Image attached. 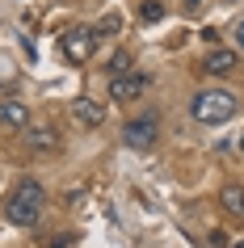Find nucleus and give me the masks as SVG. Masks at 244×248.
Instances as JSON below:
<instances>
[{"label":"nucleus","mask_w":244,"mask_h":248,"mask_svg":"<svg viewBox=\"0 0 244 248\" xmlns=\"http://www.w3.org/2000/svg\"><path fill=\"white\" fill-rule=\"evenodd\" d=\"M185 4V13H198V9H206V0H181Z\"/></svg>","instance_id":"nucleus-14"},{"label":"nucleus","mask_w":244,"mask_h":248,"mask_svg":"<svg viewBox=\"0 0 244 248\" xmlns=\"http://www.w3.org/2000/svg\"><path fill=\"white\" fill-rule=\"evenodd\" d=\"M0 126H13V131L30 126V105L26 101H0Z\"/></svg>","instance_id":"nucleus-8"},{"label":"nucleus","mask_w":244,"mask_h":248,"mask_svg":"<svg viewBox=\"0 0 244 248\" xmlns=\"http://www.w3.org/2000/svg\"><path fill=\"white\" fill-rule=\"evenodd\" d=\"M240 147H244V139H240Z\"/></svg>","instance_id":"nucleus-18"},{"label":"nucleus","mask_w":244,"mask_h":248,"mask_svg":"<svg viewBox=\"0 0 244 248\" xmlns=\"http://www.w3.org/2000/svg\"><path fill=\"white\" fill-rule=\"evenodd\" d=\"M93 51H97V34L93 30H67L64 34V55L72 63H89Z\"/></svg>","instance_id":"nucleus-4"},{"label":"nucleus","mask_w":244,"mask_h":248,"mask_svg":"<svg viewBox=\"0 0 244 248\" xmlns=\"http://www.w3.org/2000/svg\"><path fill=\"white\" fill-rule=\"evenodd\" d=\"M228 4H236V0H228Z\"/></svg>","instance_id":"nucleus-17"},{"label":"nucleus","mask_w":244,"mask_h":248,"mask_svg":"<svg viewBox=\"0 0 244 248\" xmlns=\"http://www.w3.org/2000/svg\"><path fill=\"white\" fill-rule=\"evenodd\" d=\"M143 89H147V76H135V72L110 80V97H114V101H135Z\"/></svg>","instance_id":"nucleus-5"},{"label":"nucleus","mask_w":244,"mask_h":248,"mask_svg":"<svg viewBox=\"0 0 244 248\" xmlns=\"http://www.w3.org/2000/svg\"><path fill=\"white\" fill-rule=\"evenodd\" d=\"M219 206L228 210V215H236V219H244V189L240 185H223L219 189Z\"/></svg>","instance_id":"nucleus-9"},{"label":"nucleus","mask_w":244,"mask_h":248,"mask_svg":"<svg viewBox=\"0 0 244 248\" xmlns=\"http://www.w3.org/2000/svg\"><path fill=\"white\" fill-rule=\"evenodd\" d=\"M42 206H47V189H42L34 177L17 181V189L4 198V215H9V223H17V227H34V223L42 219Z\"/></svg>","instance_id":"nucleus-1"},{"label":"nucleus","mask_w":244,"mask_h":248,"mask_svg":"<svg viewBox=\"0 0 244 248\" xmlns=\"http://www.w3.org/2000/svg\"><path fill=\"white\" fill-rule=\"evenodd\" d=\"M190 109H194V118H198L202 126H219V122H228V118L236 114V97L223 93V89H206V93L194 97Z\"/></svg>","instance_id":"nucleus-2"},{"label":"nucleus","mask_w":244,"mask_h":248,"mask_svg":"<svg viewBox=\"0 0 244 248\" xmlns=\"http://www.w3.org/2000/svg\"><path fill=\"white\" fill-rule=\"evenodd\" d=\"M122 139H127V147H152L156 139H160V122H156V114L147 109V114H139L135 122H127V131H122Z\"/></svg>","instance_id":"nucleus-3"},{"label":"nucleus","mask_w":244,"mask_h":248,"mask_svg":"<svg viewBox=\"0 0 244 248\" xmlns=\"http://www.w3.org/2000/svg\"><path fill=\"white\" fill-rule=\"evenodd\" d=\"M236 67H240V55L236 51H211L202 59V72H211V76H231Z\"/></svg>","instance_id":"nucleus-7"},{"label":"nucleus","mask_w":244,"mask_h":248,"mask_svg":"<svg viewBox=\"0 0 244 248\" xmlns=\"http://www.w3.org/2000/svg\"><path fill=\"white\" fill-rule=\"evenodd\" d=\"M26 143L34 147V152H55V147H59V135H55V126H34V131L26 135Z\"/></svg>","instance_id":"nucleus-10"},{"label":"nucleus","mask_w":244,"mask_h":248,"mask_svg":"<svg viewBox=\"0 0 244 248\" xmlns=\"http://www.w3.org/2000/svg\"><path fill=\"white\" fill-rule=\"evenodd\" d=\"M72 118H76L80 126H101L105 122V105H97L93 97H76V101H72Z\"/></svg>","instance_id":"nucleus-6"},{"label":"nucleus","mask_w":244,"mask_h":248,"mask_svg":"<svg viewBox=\"0 0 244 248\" xmlns=\"http://www.w3.org/2000/svg\"><path fill=\"white\" fill-rule=\"evenodd\" d=\"M67 244H72V235H55L51 240V248H67Z\"/></svg>","instance_id":"nucleus-16"},{"label":"nucleus","mask_w":244,"mask_h":248,"mask_svg":"<svg viewBox=\"0 0 244 248\" xmlns=\"http://www.w3.org/2000/svg\"><path fill=\"white\" fill-rule=\"evenodd\" d=\"M139 17H143V21H147V26H156V21H160V17H164V4H160V0H143V9H139Z\"/></svg>","instance_id":"nucleus-11"},{"label":"nucleus","mask_w":244,"mask_h":248,"mask_svg":"<svg viewBox=\"0 0 244 248\" xmlns=\"http://www.w3.org/2000/svg\"><path fill=\"white\" fill-rule=\"evenodd\" d=\"M110 72H114V76H130V55L127 51L110 55Z\"/></svg>","instance_id":"nucleus-13"},{"label":"nucleus","mask_w":244,"mask_h":248,"mask_svg":"<svg viewBox=\"0 0 244 248\" xmlns=\"http://www.w3.org/2000/svg\"><path fill=\"white\" fill-rule=\"evenodd\" d=\"M236 46H240V51H244V17H240V21H236Z\"/></svg>","instance_id":"nucleus-15"},{"label":"nucleus","mask_w":244,"mask_h":248,"mask_svg":"<svg viewBox=\"0 0 244 248\" xmlns=\"http://www.w3.org/2000/svg\"><path fill=\"white\" fill-rule=\"evenodd\" d=\"M118 30H122V17H114V13H110V17H101V21L93 26V34H97V38H101V34L110 38V34H118Z\"/></svg>","instance_id":"nucleus-12"}]
</instances>
